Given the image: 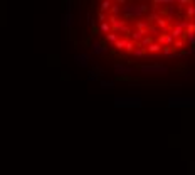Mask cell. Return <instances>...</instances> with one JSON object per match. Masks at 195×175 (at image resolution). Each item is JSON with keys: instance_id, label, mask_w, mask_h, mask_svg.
I'll return each mask as SVG.
<instances>
[{"instance_id": "obj_1", "label": "cell", "mask_w": 195, "mask_h": 175, "mask_svg": "<svg viewBox=\"0 0 195 175\" xmlns=\"http://www.w3.org/2000/svg\"><path fill=\"white\" fill-rule=\"evenodd\" d=\"M123 17L124 19H138L141 17L143 14L148 12V5L145 4H131V2H126V4L123 5Z\"/></svg>"}, {"instance_id": "obj_2", "label": "cell", "mask_w": 195, "mask_h": 175, "mask_svg": "<svg viewBox=\"0 0 195 175\" xmlns=\"http://www.w3.org/2000/svg\"><path fill=\"white\" fill-rule=\"evenodd\" d=\"M115 106L116 108H140L141 99L133 98V96H126V98H115Z\"/></svg>"}, {"instance_id": "obj_3", "label": "cell", "mask_w": 195, "mask_h": 175, "mask_svg": "<svg viewBox=\"0 0 195 175\" xmlns=\"http://www.w3.org/2000/svg\"><path fill=\"white\" fill-rule=\"evenodd\" d=\"M108 24H110L111 27V32H124V34H130V30H128V26H126V20H121V19L118 17H113L111 15L110 19H108Z\"/></svg>"}, {"instance_id": "obj_4", "label": "cell", "mask_w": 195, "mask_h": 175, "mask_svg": "<svg viewBox=\"0 0 195 175\" xmlns=\"http://www.w3.org/2000/svg\"><path fill=\"white\" fill-rule=\"evenodd\" d=\"M194 104L192 98H168V108H192Z\"/></svg>"}, {"instance_id": "obj_5", "label": "cell", "mask_w": 195, "mask_h": 175, "mask_svg": "<svg viewBox=\"0 0 195 175\" xmlns=\"http://www.w3.org/2000/svg\"><path fill=\"white\" fill-rule=\"evenodd\" d=\"M140 71L143 74H165L168 68L163 64H152V66H140Z\"/></svg>"}, {"instance_id": "obj_6", "label": "cell", "mask_w": 195, "mask_h": 175, "mask_svg": "<svg viewBox=\"0 0 195 175\" xmlns=\"http://www.w3.org/2000/svg\"><path fill=\"white\" fill-rule=\"evenodd\" d=\"M91 52L96 56H101V54H106L108 52V47L103 46V42H99V41H94L93 44H91Z\"/></svg>"}, {"instance_id": "obj_7", "label": "cell", "mask_w": 195, "mask_h": 175, "mask_svg": "<svg viewBox=\"0 0 195 175\" xmlns=\"http://www.w3.org/2000/svg\"><path fill=\"white\" fill-rule=\"evenodd\" d=\"M157 42L160 44L161 47H172L173 46V37H172L170 34H160Z\"/></svg>"}, {"instance_id": "obj_8", "label": "cell", "mask_w": 195, "mask_h": 175, "mask_svg": "<svg viewBox=\"0 0 195 175\" xmlns=\"http://www.w3.org/2000/svg\"><path fill=\"white\" fill-rule=\"evenodd\" d=\"M74 61H76V64L81 66V68H88L89 61H91V56H89V54H76Z\"/></svg>"}, {"instance_id": "obj_9", "label": "cell", "mask_w": 195, "mask_h": 175, "mask_svg": "<svg viewBox=\"0 0 195 175\" xmlns=\"http://www.w3.org/2000/svg\"><path fill=\"white\" fill-rule=\"evenodd\" d=\"M115 73H116V76L131 74L133 73V68H131V66H124V64H115Z\"/></svg>"}, {"instance_id": "obj_10", "label": "cell", "mask_w": 195, "mask_h": 175, "mask_svg": "<svg viewBox=\"0 0 195 175\" xmlns=\"http://www.w3.org/2000/svg\"><path fill=\"white\" fill-rule=\"evenodd\" d=\"M62 26H66V27L72 26V12H71V9H68V12L62 14Z\"/></svg>"}, {"instance_id": "obj_11", "label": "cell", "mask_w": 195, "mask_h": 175, "mask_svg": "<svg viewBox=\"0 0 195 175\" xmlns=\"http://www.w3.org/2000/svg\"><path fill=\"white\" fill-rule=\"evenodd\" d=\"M161 49H163V47H161L158 42H153V44H150V46L146 47V52H150V54H158V52H161Z\"/></svg>"}, {"instance_id": "obj_12", "label": "cell", "mask_w": 195, "mask_h": 175, "mask_svg": "<svg viewBox=\"0 0 195 175\" xmlns=\"http://www.w3.org/2000/svg\"><path fill=\"white\" fill-rule=\"evenodd\" d=\"M187 19H188L190 22H195V4L194 2L187 7Z\"/></svg>"}, {"instance_id": "obj_13", "label": "cell", "mask_w": 195, "mask_h": 175, "mask_svg": "<svg viewBox=\"0 0 195 175\" xmlns=\"http://www.w3.org/2000/svg\"><path fill=\"white\" fill-rule=\"evenodd\" d=\"M145 35H146V32H141V30H135V32L131 34V39H133V42H141Z\"/></svg>"}, {"instance_id": "obj_14", "label": "cell", "mask_w": 195, "mask_h": 175, "mask_svg": "<svg viewBox=\"0 0 195 175\" xmlns=\"http://www.w3.org/2000/svg\"><path fill=\"white\" fill-rule=\"evenodd\" d=\"M183 41H185L187 44H190L192 47H195V34H192V32H185V34H183Z\"/></svg>"}, {"instance_id": "obj_15", "label": "cell", "mask_w": 195, "mask_h": 175, "mask_svg": "<svg viewBox=\"0 0 195 175\" xmlns=\"http://www.w3.org/2000/svg\"><path fill=\"white\" fill-rule=\"evenodd\" d=\"M118 39H119V37H118V34H116V32H110V34L106 35V42L111 44V46H115Z\"/></svg>"}, {"instance_id": "obj_16", "label": "cell", "mask_w": 195, "mask_h": 175, "mask_svg": "<svg viewBox=\"0 0 195 175\" xmlns=\"http://www.w3.org/2000/svg\"><path fill=\"white\" fill-rule=\"evenodd\" d=\"M111 5H113V2L111 0H104V2H101V5H99V12H106V10L111 9Z\"/></svg>"}, {"instance_id": "obj_17", "label": "cell", "mask_w": 195, "mask_h": 175, "mask_svg": "<svg viewBox=\"0 0 195 175\" xmlns=\"http://www.w3.org/2000/svg\"><path fill=\"white\" fill-rule=\"evenodd\" d=\"M98 30H99V32H104V34H110L111 32V27H110V24H108V22H103V24H99V26H98Z\"/></svg>"}, {"instance_id": "obj_18", "label": "cell", "mask_w": 195, "mask_h": 175, "mask_svg": "<svg viewBox=\"0 0 195 175\" xmlns=\"http://www.w3.org/2000/svg\"><path fill=\"white\" fill-rule=\"evenodd\" d=\"M126 42H128V39L126 37H121V39H118V41H116L115 47H116V49H124V47H126Z\"/></svg>"}, {"instance_id": "obj_19", "label": "cell", "mask_w": 195, "mask_h": 175, "mask_svg": "<svg viewBox=\"0 0 195 175\" xmlns=\"http://www.w3.org/2000/svg\"><path fill=\"white\" fill-rule=\"evenodd\" d=\"M119 14H121V7H119L118 4H113L111 5V15H113V17H118Z\"/></svg>"}, {"instance_id": "obj_20", "label": "cell", "mask_w": 195, "mask_h": 175, "mask_svg": "<svg viewBox=\"0 0 195 175\" xmlns=\"http://www.w3.org/2000/svg\"><path fill=\"white\" fill-rule=\"evenodd\" d=\"M136 27H138V30H141V32H146L148 34V22H136Z\"/></svg>"}, {"instance_id": "obj_21", "label": "cell", "mask_w": 195, "mask_h": 175, "mask_svg": "<svg viewBox=\"0 0 195 175\" xmlns=\"http://www.w3.org/2000/svg\"><path fill=\"white\" fill-rule=\"evenodd\" d=\"M101 88H103V89H113V88H115V83H113V81H104V79H101Z\"/></svg>"}, {"instance_id": "obj_22", "label": "cell", "mask_w": 195, "mask_h": 175, "mask_svg": "<svg viewBox=\"0 0 195 175\" xmlns=\"http://www.w3.org/2000/svg\"><path fill=\"white\" fill-rule=\"evenodd\" d=\"M150 44H153V37H143V41H141V44H140V47H143V49H146V47L150 46Z\"/></svg>"}, {"instance_id": "obj_23", "label": "cell", "mask_w": 195, "mask_h": 175, "mask_svg": "<svg viewBox=\"0 0 195 175\" xmlns=\"http://www.w3.org/2000/svg\"><path fill=\"white\" fill-rule=\"evenodd\" d=\"M183 46H185V41L183 39H177V41H173L172 49H183Z\"/></svg>"}, {"instance_id": "obj_24", "label": "cell", "mask_w": 195, "mask_h": 175, "mask_svg": "<svg viewBox=\"0 0 195 175\" xmlns=\"http://www.w3.org/2000/svg\"><path fill=\"white\" fill-rule=\"evenodd\" d=\"M133 56H136V57H141V56H146V49H143V47H136L135 51H133Z\"/></svg>"}, {"instance_id": "obj_25", "label": "cell", "mask_w": 195, "mask_h": 175, "mask_svg": "<svg viewBox=\"0 0 195 175\" xmlns=\"http://www.w3.org/2000/svg\"><path fill=\"white\" fill-rule=\"evenodd\" d=\"M135 49H136L135 42H133V41H128V42H126V47H124V51L130 52V54H133V51H135Z\"/></svg>"}, {"instance_id": "obj_26", "label": "cell", "mask_w": 195, "mask_h": 175, "mask_svg": "<svg viewBox=\"0 0 195 175\" xmlns=\"http://www.w3.org/2000/svg\"><path fill=\"white\" fill-rule=\"evenodd\" d=\"M173 49H172V47H163V49H161V52H163V56H168V57H175V54L173 52Z\"/></svg>"}, {"instance_id": "obj_27", "label": "cell", "mask_w": 195, "mask_h": 175, "mask_svg": "<svg viewBox=\"0 0 195 175\" xmlns=\"http://www.w3.org/2000/svg\"><path fill=\"white\" fill-rule=\"evenodd\" d=\"M157 26L158 27H161V29H163V30H165L166 29V27H168V24H166V22H165V19H158V20H157Z\"/></svg>"}, {"instance_id": "obj_28", "label": "cell", "mask_w": 195, "mask_h": 175, "mask_svg": "<svg viewBox=\"0 0 195 175\" xmlns=\"http://www.w3.org/2000/svg\"><path fill=\"white\" fill-rule=\"evenodd\" d=\"M88 79H89V81H91V83L98 81V74L94 73V71H89V73H88Z\"/></svg>"}, {"instance_id": "obj_29", "label": "cell", "mask_w": 195, "mask_h": 175, "mask_svg": "<svg viewBox=\"0 0 195 175\" xmlns=\"http://www.w3.org/2000/svg\"><path fill=\"white\" fill-rule=\"evenodd\" d=\"M146 19H148V20H146V22H157L160 17H158V15H157V14H155V12H152V14H148V17H146Z\"/></svg>"}, {"instance_id": "obj_30", "label": "cell", "mask_w": 195, "mask_h": 175, "mask_svg": "<svg viewBox=\"0 0 195 175\" xmlns=\"http://www.w3.org/2000/svg\"><path fill=\"white\" fill-rule=\"evenodd\" d=\"M98 20H99V24H103V22H108V19H106V14L99 12V14H98Z\"/></svg>"}, {"instance_id": "obj_31", "label": "cell", "mask_w": 195, "mask_h": 175, "mask_svg": "<svg viewBox=\"0 0 195 175\" xmlns=\"http://www.w3.org/2000/svg\"><path fill=\"white\" fill-rule=\"evenodd\" d=\"M93 71L98 74V76H99V74H104V69H101V68H99V66H98V64L94 66V69H93Z\"/></svg>"}]
</instances>
